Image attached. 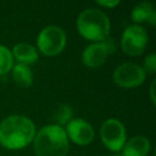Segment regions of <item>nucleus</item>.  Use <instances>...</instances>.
<instances>
[{
    "mask_svg": "<svg viewBox=\"0 0 156 156\" xmlns=\"http://www.w3.org/2000/svg\"><path fill=\"white\" fill-rule=\"evenodd\" d=\"M104 156H121L118 154H108V155H104Z\"/></svg>",
    "mask_w": 156,
    "mask_h": 156,
    "instance_id": "nucleus-19",
    "label": "nucleus"
},
{
    "mask_svg": "<svg viewBox=\"0 0 156 156\" xmlns=\"http://www.w3.org/2000/svg\"><path fill=\"white\" fill-rule=\"evenodd\" d=\"M12 78L20 87L23 88H27L33 83V73L30 68L22 63H16L12 66Z\"/></svg>",
    "mask_w": 156,
    "mask_h": 156,
    "instance_id": "nucleus-13",
    "label": "nucleus"
},
{
    "mask_svg": "<svg viewBox=\"0 0 156 156\" xmlns=\"http://www.w3.org/2000/svg\"><path fill=\"white\" fill-rule=\"evenodd\" d=\"M33 140L38 156H66L68 152V138L60 126H44L35 133Z\"/></svg>",
    "mask_w": 156,
    "mask_h": 156,
    "instance_id": "nucleus-2",
    "label": "nucleus"
},
{
    "mask_svg": "<svg viewBox=\"0 0 156 156\" xmlns=\"http://www.w3.org/2000/svg\"><path fill=\"white\" fill-rule=\"evenodd\" d=\"M147 44V33L139 24L128 26L121 38L122 50L130 56L140 55Z\"/></svg>",
    "mask_w": 156,
    "mask_h": 156,
    "instance_id": "nucleus-5",
    "label": "nucleus"
},
{
    "mask_svg": "<svg viewBox=\"0 0 156 156\" xmlns=\"http://www.w3.org/2000/svg\"><path fill=\"white\" fill-rule=\"evenodd\" d=\"M35 135L34 123L26 116L11 115L0 123V144L16 150L28 145Z\"/></svg>",
    "mask_w": 156,
    "mask_h": 156,
    "instance_id": "nucleus-1",
    "label": "nucleus"
},
{
    "mask_svg": "<svg viewBox=\"0 0 156 156\" xmlns=\"http://www.w3.org/2000/svg\"><path fill=\"white\" fill-rule=\"evenodd\" d=\"M112 78L113 82L122 88H134L144 82L145 71L136 63L126 62L115 68Z\"/></svg>",
    "mask_w": 156,
    "mask_h": 156,
    "instance_id": "nucleus-7",
    "label": "nucleus"
},
{
    "mask_svg": "<svg viewBox=\"0 0 156 156\" xmlns=\"http://www.w3.org/2000/svg\"><path fill=\"white\" fill-rule=\"evenodd\" d=\"M130 17L135 22V24L139 22H149L150 24L154 26L156 22L155 9H154L152 4L149 1H141V2L136 4L132 10Z\"/></svg>",
    "mask_w": 156,
    "mask_h": 156,
    "instance_id": "nucleus-11",
    "label": "nucleus"
},
{
    "mask_svg": "<svg viewBox=\"0 0 156 156\" xmlns=\"http://www.w3.org/2000/svg\"><path fill=\"white\" fill-rule=\"evenodd\" d=\"M143 69L145 72H150V73L156 72V55L154 52L150 54L149 56H146V58L144 60V67H143Z\"/></svg>",
    "mask_w": 156,
    "mask_h": 156,
    "instance_id": "nucleus-16",
    "label": "nucleus"
},
{
    "mask_svg": "<svg viewBox=\"0 0 156 156\" xmlns=\"http://www.w3.org/2000/svg\"><path fill=\"white\" fill-rule=\"evenodd\" d=\"M108 49L106 45V41H98V43H93L90 45H88L83 54H82V60L83 63L89 67V68H98L100 67L105 60L106 56L108 55Z\"/></svg>",
    "mask_w": 156,
    "mask_h": 156,
    "instance_id": "nucleus-9",
    "label": "nucleus"
},
{
    "mask_svg": "<svg viewBox=\"0 0 156 156\" xmlns=\"http://www.w3.org/2000/svg\"><path fill=\"white\" fill-rule=\"evenodd\" d=\"M154 89H155V80L151 83V87H150V98L152 100V102H155V95H154Z\"/></svg>",
    "mask_w": 156,
    "mask_h": 156,
    "instance_id": "nucleus-18",
    "label": "nucleus"
},
{
    "mask_svg": "<svg viewBox=\"0 0 156 156\" xmlns=\"http://www.w3.org/2000/svg\"><path fill=\"white\" fill-rule=\"evenodd\" d=\"M12 56L18 61V63L22 65H29L37 61L38 58V51L37 49L28 44V43H18L12 49Z\"/></svg>",
    "mask_w": 156,
    "mask_h": 156,
    "instance_id": "nucleus-12",
    "label": "nucleus"
},
{
    "mask_svg": "<svg viewBox=\"0 0 156 156\" xmlns=\"http://www.w3.org/2000/svg\"><path fill=\"white\" fill-rule=\"evenodd\" d=\"M37 44L43 54L54 56L63 50L66 45V34L58 26H46L39 32Z\"/></svg>",
    "mask_w": 156,
    "mask_h": 156,
    "instance_id": "nucleus-4",
    "label": "nucleus"
},
{
    "mask_svg": "<svg viewBox=\"0 0 156 156\" xmlns=\"http://www.w3.org/2000/svg\"><path fill=\"white\" fill-rule=\"evenodd\" d=\"M100 136L107 149L119 151L126 143L124 126L116 118H108L100 127Z\"/></svg>",
    "mask_w": 156,
    "mask_h": 156,
    "instance_id": "nucleus-6",
    "label": "nucleus"
},
{
    "mask_svg": "<svg viewBox=\"0 0 156 156\" xmlns=\"http://www.w3.org/2000/svg\"><path fill=\"white\" fill-rule=\"evenodd\" d=\"M12 66L13 56L11 51L6 46L0 45V76H4L7 72H10V69H12Z\"/></svg>",
    "mask_w": 156,
    "mask_h": 156,
    "instance_id": "nucleus-15",
    "label": "nucleus"
},
{
    "mask_svg": "<svg viewBox=\"0 0 156 156\" xmlns=\"http://www.w3.org/2000/svg\"><path fill=\"white\" fill-rule=\"evenodd\" d=\"M99 5H101V6H106V7H113V6H116V5H118L119 4V1L118 0H98L96 1Z\"/></svg>",
    "mask_w": 156,
    "mask_h": 156,
    "instance_id": "nucleus-17",
    "label": "nucleus"
},
{
    "mask_svg": "<svg viewBox=\"0 0 156 156\" xmlns=\"http://www.w3.org/2000/svg\"><path fill=\"white\" fill-rule=\"evenodd\" d=\"M77 29L87 39L95 43L108 38L110 20L101 10L89 7L83 10L77 17Z\"/></svg>",
    "mask_w": 156,
    "mask_h": 156,
    "instance_id": "nucleus-3",
    "label": "nucleus"
},
{
    "mask_svg": "<svg viewBox=\"0 0 156 156\" xmlns=\"http://www.w3.org/2000/svg\"><path fill=\"white\" fill-rule=\"evenodd\" d=\"M150 151V141L146 136L135 135L128 139L122 147V156H146Z\"/></svg>",
    "mask_w": 156,
    "mask_h": 156,
    "instance_id": "nucleus-10",
    "label": "nucleus"
},
{
    "mask_svg": "<svg viewBox=\"0 0 156 156\" xmlns=\"http://www.w3.org/2000/svg\"><path fill=\"white\" fill-rule=\"evenodd\" d=\"M72 115H73V111L71 108V106L68 105H58L54 113H52V119L55 122L56 126H65L67 124L71 119H72Z\"/></svg>",
    "mask_w": 156,
    "mask_h": 156,
    "instance_id": "nucleus-14",
    "label": "nucleus"
},
{
    "mask_svg": "<svg viewBox=\"0 0 156 156\" xmlns=\"http://www.w3.org/2000/svg\"><path fill=\"white\" fill-rule=\"evenodd\" d=\"M67 138L79 145H88L94 139V129L89 122L82 118H72L65 129Z\"/></svg>",
    "mask_w": 156,
    "mask_h": 156,
    "instance_id": "nucleus-8",
    "label": "nucleus"
}]
</instances>
